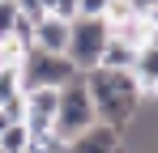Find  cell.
Returning <instances> with one entry per match:
<instances>
[{
	"mask_svg": "<svg viewBox=\"0 0 158 153\" xmlns=\"http://www.w3.org/2000/svg\"><path fill=\"white\" fill-rule=\"evenodd\" d=\"M85 89H90V98H94V111H98V119L111 128H124L132 124V115L141 111V85H137V76L132 73H107V68H85Z\"/></svg>",
	"mask_w": 158,
	"mask_h": 153,
	"instance_id": "obj_1",
	"label": "cell"
},
{
	"mask_svg": "<svg viewBox=\"0 0 158 153\" xmlns=\"http://www.w3.org/2000/svg\"><path fill=\"white\" fill-rule=\"evenodd\" d=\"M90 124H98V111H94V98L85 89V76H73L69 85H60V111H56V132L64 140H73L77 132H85Z\"/></svg>",
	"mask_w": 158,
	"mask_h": 153,
	"instance_id": "obj_2",
	"label": "cell"
},
{
	"mask_svg": "<svg viewBox=\"0 0 158 153\" xmlns=\"http://www.w3.org/2000/svg\"><path fill=\"white\" fill-rule=\"evenodd\" d=\"M22 89H30V85H69L73 76H81V68L64 55V51H43V47H30L26 55H22Z\"/></svg>",
	"mask_w": 158,
	"mask_h": 153,
	"instance_id": "obj_3",
	"label": "cell"
},
{
	"mask_svg": "<svg viewBox=\"0 0 158 153\" xmlns=\"http://www.w3.org/2000/svg\"><path fill=\"white\" fill-rule=\"evenodd\" d=\"M107 38H111V22H107V17H73V30H69V47H64V55L85 73V68L98 64V51L107 47Z\"/></svg>",
	"mask_w": 158,
	"mask_h": 153,
	"instance_id": "obj_4",
	"label": "cell"
},
{
	"mask_svg": "<svg viewBox=\"0 0 158 153\" xmlns=\"http://www.w3.org/2000/svg\"><path fill=\"white\" fill-rule=\"evenodd\" d=\"M60 111V89L56 85H30L26 89V128L30 132H47Z\"/></svg>",
	"mask_w": 158,
	"mask_h": 153,
	"instance_id": "obj_5",
	"label": "cell"
},
{
	"mask_svg": "<svg viewBox=\"0 0 158 153\" xmlns=\"http://www.w3.org/2000/svg\"><path fill=\"white\" fill-rule=\"evenodd\" d=\"M124 149V132L111 124H90L85 132H77L73 140H69V153H120Z\"/></svg>",
	"mask_w": 158,
	"mask_h": 153,
	"instance_id": "obj_6",
	"label": "cell"
},
{
	"mask_svg": "<svg viewBox=\"0 0 158 153\" xmlns=\"http://www.w3.org/2000/svg\"><path fill=\"white\" fill-rule=\"evenodd\" d=\"M132 76L141 85V98L158 102V47H137V60H132Z\"/></svg>",
	"mask_w": 158,
	"mask_h": 153,
	"instance_id": "obj_7",
	"label": "cell"
},
{
	"mask_svg": "<svg viewBox=\"0 0 158 153\" xmlns=\"http://www.w3.org/2000/svg\"><path fill=\"white\" fill-rule=\"evenodd\" d=\"M69 30H73V22H64V17H56V13H43V17L34 22V47L64 51L69 47Z\"/></svg>",
	"mask_w": 158,
	"mask_h": 153,
	"instance_id": "obj_8",
	"label": "cell"
},
{
	"mask_svg": "<svg viewBox=\"0 0 158 153\" xmlns=\"http://www.w3.org/2000/svg\"><path fill=\"white\" fill-rule=\"evenodd\" d=\"M132 60H137V47L120 43V38H107V47L98 51V68H107V73H132Z\"/></svg>",
	"mask_w": 158,
	"mask_h": 153,
	"instance_id": "obj_9",
	"label": "cell"
},
{
	"mask_svg": "<svg viewBox=\"0 0 158 153\" xmlns=\"http://www.w3.org/2000/svg\"><path fill=\"white\" fill-rule=\"evenodd\" d=\"M145 34H150V13H128L124 22L111 26V38H120V43H132V47H145Z\"/></svg>",
	"mask_w": 158,
	"mask_h": 153,
	"instance_id": "obj_10",
	"label": "cell"
},
{
	"mask_svg": "<svg viewBox=\"0 0 158 153\" xmlns=\"http://www.w3.org/2000/svg\"><path fill=\"white\" fill-rule=\"evenodd\" d=\"M26 153H69V140H64L56 128H47V132H30Z\"/></svg>",
	"mask_w": 158,
	"mask_h": 153,
	"instance_id": "obj_11",
	"label": "cell"
},
{
	"mask_svg": "<svg viewBox=\"0 0 158 153\" xmlns=\"http://www.w3.org/2000/svg\"><path fill=\"white\" fill-rule=\"evenodd\" d=\"M26 145H30L26 119H22V124H9L4 132H0V153H26Z\"/></svg>",
	"mask_w": 158,
	"mask_h": 153,
	"instance_id": "obj_12",
	"label": "cell"
},
{
	"mask_svg": "<svg viewBox=\"0 0 158 153\" xmlns=\"http://www.w3.org/2000/svg\"><path fill=\"white\" fill-rule=\"evenodd\" d=\"M13 94H22V68L17 64H4L0 68V102L13 98Z\"/></svg>",
	"mask_w": 158,
	"mask_h": 153,
	"instance_id": "obj_13",
	"label": "cell"
},
{
	"mask_svg": "<svg viewBox=\"0 0 158 153\" xmlns=\"http://www.w3.org/2000/svg\"><path fill=\"white\" fill-rule=\"evenodd\" d=\"M13 43H22V47H34V17H26L22 9H17V17H13V34H9Z\"/></svg>",
	"mask_w": 158,
	"mask_h": 153,
	"instance_id": "obj_14",
	"label": "cell"
},
{
	"mask_svg": "<svg viewBox=\"0 0 158 153\" xmlns=\"http://www.w3.org/2000/svg\"><path fill=\"white\" fill-rule=\"evenodd\" d=\"M0 111H4L13 124H22V119H26V89H22V94H13V98H4V102H0Z\"/></svg>",
	"mask_w": 158,
	"mask_h": 153,
	"instance_id": "obj_15",
	"label": "cell"
},
{
	"mask_svg": "<svg viewBox=\"0 0 158 153\" xmlns=\"http://www.w3.org/2000/svg\"><path fill=\"white\" fill-rule=\"evenodd\" d=\"M13 17H17V4L13 0H0V43L13 34Z\"/></svg>",
	"mask_w": 158,
	"mask_h": 153,
	"instance_id": "obj_16",
	"label": "cell"
},
{
	"mask_svg": "<svg viewBox=\"0 0 158 153\" xmlns=\"http://www.w3.org/2000/svg\"><path fill=\"white\" fill-rule=\"evenodd\" d=\"M43 9L56 13V17H64V22H73V17H77V0H43Z\"/></svg>",
	"mask_w": 158,
	"mask_h": 153,
	"instance_id": "obj_17",
	"label": "cell"
},
{
	"mask_svg": "<svg viewBox=\"0 0 158 153\" xmlns=\"http://www.w3.org/2000/svg\"><path fill=\"white\" fill-rule=\"evenodd\" d=\"M111 0H77V17H103Z\"/></svg>",
	"mask_w": 158,
	"mask_h": 153,
	"instance_id": "obj_18",
	"label": "cell"
},
{
	"mask_svg": "<svg viewBox=\"0 0 158 153\" xmlns=\"http://www.w3.org/2000/svg\"><path fill=\"white\" fill-rule=\"evenodd\" d=\"M13 4H17V9H22L26 17H34V22H39L43 13H47V9H43V0H13Z\"/></svg>",
	"mask_w": 158,
	"mask_h": 153,
	"instance_id": "obj_19",
	"label": "cell"
},
{
	"mask_svg": "<svg viewBox=\"0 0 158 153\" xmlns=\"http://www.w3.org/2000/svg\"><path fill=\"white\" fill-rule=\"evenodd\" d=\"M145 43L158 47V13H150V34H145Z\"/></svg>",
	"mask_w": 158,
	"mask_h": 153,
	"instance_id": "obj_20",
	"label": "cell"
},
{
	"mask_svg": "<svg viewBox=\"0 0 158 153\" xmlns=\"http://www.w3.org/2000/svg\"><path fill=\"white\" fill-rule=\"evenodd\" d=\"M132 4H137L141 13H158V0H132Z\"/></svg>",
	"mask_w": 158,
	"mask_h": 153,
	"instance_id": "obj_21",
	"label": "cell"
},
{
	"mask_svg": "<svg viewBox=\"0 0 158 153\" xmlns=\"http://www.w3.org/2000/svg\"><path fill=\"white\" fill-rule=\"evenodd\" d=\"M9 124H13V119H9V115H4V111H0V132H4V128H9Z\"/></svg>",
	"mask_w": 158,
	"mask_h": 153,
	"instance_id": "obj_22",
	"label": "cell"
}]
</instances>
